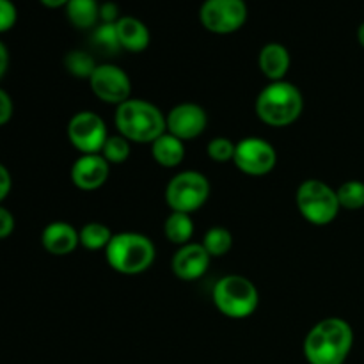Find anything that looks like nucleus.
<instances>
[{"mask_svg": "<svg viewBox=\"0 0 364 364\" xmlns=\"http://www.w3.org/2000/svg\"><path fill=\"white\" fill-rule=\"evenodd\" d=\"M208 127V114L201 105L192 102L178 103L166 114L167 134L180 141H192L205 134Z\"/></svg>", "mask_w": 364, "mask_h": 364, "instance_id": "nucleus-12", "label": "nucleus"}, {"mask_svg": "<svg viewBox=\"0 0 364 364\" xmlns=\"http://www.w3.org/2000/svg\"><path fill=\"white\" fill-rule=\"evenodd\" d=\"M68 141L80 155H98L109 139L105 121L92 110H80L68 123Z\"/></svg>", "mask_w": 364, "mask_h": 364, "instance_id": "nucleus-8", "label": "nucleus"}, {"mask_svg": "<svg viewBox=\"0 0 364 364\" xmlns=\"http://www.w3.org/2000/svg\"><path fill=\"white\" fill-rule=\"evenodd\" d=\"M14 231V217L7 208L0 205V240L9 237Z\"/></svg>", "mask_w": 364, "mask_h": 364, "instance_id": "nucleus-30", "label": "nucleus"}, {"mask_svg": "<svg viewBox=\"0 0 364 364\" xmlns=\"http://www.w3.org/2000/svg\"><path fill=\"white\" fill-rule=\"evenodd\" d=\"M7 68H9V50H7V46L0 41V80H2V77L6 75Z\"/></svg>", "mask_w": 364, "mask_h": 364, "instance_id": "nucleus-33", "label": "nucleus"}, {"mask_svg": "<svg viewBox=\"0 0 364 364\" xmlns=\"http://www.w3.org/2000/svg\"><path fill=\"white\" fill-rule=\"evenodd\" d=\"M358 41H359V45L364 48V21L359 25V28H358Z\"/></svg>", "mask_w": 364, "mask_h": 364, "instance_id": "nucleus-35", "label": "nucleus"}, {"mask_svg": "<svg viewBox=\"0 0 364 364\" xmlns=\"http://www.w3.org/2000/svg\"><path fill=\"white\" fill-rule=\"evenodd\" d=\"M295 203L301 215L313 226H327L340 213L338 194L322 180H304L295 192Z\"/></svg>", "mask_w": 364, "mask_h": 364, "instance_id": "nucleus-6", "label": "nucleus"}, {"mask_svg": "<svg viewBox=\"0 0 364 364\" xmlns=\"http://www.w3.org/2000/svg\"><path fill=\"white\" fill-rule=\"evenodd\" d=\"M354 345L350 323L338 316L320 320L304 338V358L309 364H343Z\"/></svg>", "mask_w": 364, "mask_h": 364, "instance_id": "nucleus-1", "label": "nucleus"}, {"mask_svg": "<svg viewBox=\"0 0 364 364\" xmlns=\"http://www.w3.org/2000/svg\"><path fill=\"white\" fill-rule=\"evenodd\" d=\"M92 41L105 53H117L119 50H123L119 39H117L116 23H100L92 32Z\"/></svg>", "mask_w": 364, "mask_h": 364, "instance_id": "nucleus-26", "label": "nucleus"}, {"mask_svg": "<svg viewBox=\"0 0 364 364\" xmlns=\"http://www.w3.org/2000/svg\"><path fill=\"white\" fill-rule=\"evenodd\" d=\"M114 233L103 223H87L78 230L80 245L87 251H105L107 245L112 240Z\"/></svg>", "mask_w": 364, "mask_h": 364, "instance_id": "nucleus-21", "label": "nucleus"}, {"mask_svg": "<svg viewBox=\"0 0 364 364\" xmlns=\"http://www.w3.org/2000/svg\"><path fill=\"white\" fill-rule=\"evenodd\" d=\"M117 39L123 50L128 52H144L149 46V31L139 18L135 16H121L116 21Z\"/></svg>", "mask_w": 364, "mask_h": 364, "instance_id": "nucleus-17", "label": "nucleus"}, {"mask_svg": "<svg viewBox=\"0 0 364 364\" xmlns=\"http://www.w3.org/2000/svg\"><path fill=\"white\" fill-rule=\"evenodd\" d=\"M151 156L159 166L173 169L185 160V142L166 132L151 144Z\"/></svg>", "mask_w": 364, "mask_h": 364, "instance_id": "nucleus-18", "label": "nucleus"}, {"mask_svg": "<svg viewBox=\"0 0 364 364\" xmlns=\"http://www.w3.org/2000/svg\"><path fill=\"white\" fill-rule=\"evenodd\" d=\"M235 148H237V144H235L231 139L215 137L208 142V146H206V153H208V156L213 162H233Z\"/></svg>", "mask_w": 364, "mask_h": 364, "instance_id": "nucleus-27", "label": "nucleus"}, {"mask_svg": "<svg viewBox=\"0 0 364 364\" xmlns=\"http://www.w3.org/2000/svg\"><path fill=\"white\" fill-rule=\"evenodd\" d=\"M16 7L11 0H0V32H7L16 23Z\"/></svg>", "mask_w": 364, "mask_h": 364, "instance_id": "nucleus-28", "label": "nucleus"}, {"mask_svg": "<svg viewBox=\"0 0 364 364\" xmlns=\"http://www.w3.org/2000/svg\"><path fill=\"white\" fill-rule=\"evenodd\" d=\"M11 187H13V178H11V173L7 171L6 166L0 164V203L9 196Z\"/></svg>", "mask_w": 364, "mask_h": 364, "instance_id": "nucleus-32", "label": "nucleus"}, {"mask_svg": "<svg viewBox=\"0 0 364 364\" xmlns=\"http://www.w3.org/2000/svg\"><path fill=\"white\" fill-rule=\"evenodd\" d=\"M96 60L91 53L84 52V50H71L64 57V68L70 75L77 78H91V75L96 70Z\"/></svg>", "mask_w": 364, "mask_h": 364, "instance_id": "nucleus-23", "label": "nucleus"}, {"mask_svg": "<svg viewBox=\"0 0 364 364\" xmlns=\"http://www.w3.org/2000/svg\"><path fill=\"white\" fill-rule=\"evenodd\" d=\"M68 2H70V0H41L43 6L50 7V9H57V7L68 6Z\"/></svg>", "mask_w": 364, "mask_h": 364, "instance_id": "nucleus-34", "label": "nucleus"}, {"mask_svg": "<svg viewBox=\"0 0 364 364\" xmlns=\"http://www.w3.org/2000/svg\"><path fill=\"white\" fill-rule=\"evenodd\" d=\"M201 244L212 258H220V256H226L233 247V235L226 228L213 226L206 231Z\"/></svg>", "mask_w": 364, "mask_h": 364, "instance_id": "nucleus-22", "label": "nucleus"}, {"mask_svg": "<svg viewBox=\"0 0 364 364\" xmlns=\"http://www.w3.org/2000/svg\"><path fill=\"white\" fill-rule=\"evenodd\" d=\"M70 176L78 191H98L109 180L110 164L100 153L98 155H80L71 166Z\"/></svg>", "mask_w": 364, "mask_h": 364, "instance_id": "nucleus-14", "label": "nucleus"}, {"mask_svg": "<svg viewBox=\"0 0 364 364\" xmlns=\"http://www.w3.org/2000/svg\"><path fill=\"white\" fill-rule=\"evenodd\" d=\"M212 301L220 315L233 320H244L255 315L258 309L259 291L247 277L230 274L213 284Z\"/></svg>", "mask_w": 364, "mask_h": 364, "instance_id": "nucleus-5", "label": "nucleus"}, {"mask_svg": "<svg viewBox=\"0 0 364 364\" xmlns=\"http://www.w3.org/2000/svg\"><path fill=\"white\" fill-rule=\"evenodd\" d=\"M14 105L11 96L7 95L4 89H0V127H4L6 123H9L11 117H13Z\"/></svg>", "mask_w": 364, "mask_h": 364, "instance_id": "nucleus-29", "label": "nucleus"}, {"mask_svg": "<svg viewBox=\"0 0 364 364\" xmlns=\"http://www.w3.org/2000/svg\"><path fill=\"white\" fill-rule=\"evenodd\" d=\"M66 16L77 28H92L100 20V6L96 0H70Z\"/></svg>", "mask_w": 364, "mask_h": 364, "instance_id": "nucleus-20", "label": "nucleus"}, {"mask_svg": "<svg viewBox=\"0 0 364 364\" xmlns=\"http://www.w3.org/2000/svg\"><path fill=\"white\" fill-rule=\"evenodd\" d=\"M338 201L345 210H361L364 208V181L348 180L336 188Z\"/></svg>", "mask_w": 364, "mask_h": 364, "instance_id": "nucleus-24", "label": "nucleus"}, {"mask_svg": "<svg viewBox=\"0 0 364 364\" xmlns=\"http://www.w3.org/2000/svg\"><path fill=\"white\" fill-rule=\"evenodd\" d=\"M199 20L213 34H231L244 27L247 6L244 0H205L199 9Z\"/></svg>", "mask_w": 364, "mask_h": 364, "instance_id": "nucleus-10", "label": "nucleus"}, {"mask_svg": "<svg viewBox=\"0 0 364 364\" xmlns=\"http://www.w3.org/2000/svg\"><path fill=\"white\" fill-rule=\"evenodd\" d=\"M100 155L107 160L109 164H123L127 162L130 156V141L123 137V135H109V139L103 144V149Z\"/></svg>", "mask_w": 364, "mask_h": 364, "instance_id": "nucleus-25", "label": "nucleus"}, {"mask_svg": "<svg viewBox=\"0 0 364 364\" xmlns=\"http://www.w3.org/2000/svg\"><path fill=\"white\" fill-rule=\"evenodd\" d=\"M114 123L117 134L139 144H153L167 132L166 114L155 103L141 98H130L116 107Z\"/></svg>", "mask_w": 364, "mask_h": 364, "instance_id": "nucleus-2", "label": "nucleus"}, {"mask_svg": "<svg viewBox=\"0 0 364 364\" xmlns=\"http://www.w3.org/2000/svg\"><path fill=\"white\" fill-rule=\"evenodd\" d=\"M156 249L151 238L135 231L116 233L105 249V259L110 269L123 276H139L151 269Z\"/></svg>", "mask_w": 364, "mask_h": 364, "instance_id": "nucleus-4", "label": "nucleus"}, {"mask_svg": "<svg viewBox=\"0 0 364 364\" xmlns=\"http://www.w3.org/2000/svg\"><path fill=\"white\" fill-rule=\"evenodd\" d=\"M210 262H212V256L206 252L203 244L188 242V244L178 247V251L174 252L171 269L178 279L191 283V281L201 279L208 272Z\"/></svg>", "mask_w": 364, "mask_h": 364, "instance_id": "nucleus-13", "label": "nucleus"}, {"mask_svg": "<svg viewBox=\"0 0 364 364\" xmlns=\"http://www.w3.org/2000/svg\"><path fill=\"white\" fill-rule=\"evenodd\" d=\"M256 116L269 127H290L304 110V98L297 85L288 80L270 82L262 89L255 103Z\"/></svg>", "mask_w": 364, "mask_h": 364, "instance_id": "nucleus-3", "label": "nucleus"}, {"mask_svg": "<svg viewBox=\"0 0 364 364\" xmlns=\"http://www.w3.org/2000/svg\"><path fill=\"white\" fill-rule=\"evenodd\" d=\"M41 244L46 252L53 256H68L80 245L78 230L64 220H53L46 224L41 233Z\"/></svg>", "mask_w": 364, "mask_h": 364, "instance_id": "nucleus-15", "label": "nucleus"}, {"mask_svg": "<svg viewBox=\"0 0 364 364\" xmlns=\"http://www.w3.org/2000/svg\"><path fill=\"white\" fill-rule=\"evenodd\" d=\"M212 192L208 178L198 171L174 174L166 187V203L173 212L194 213L206 205Z\"/></svg>", "mask_w": 364, "mask_h": 364, "instance_id": "nucleus-7", "label": "nucleus"}, {"mask_svg": "<svg viewBox=\"0 0 364 364\" xmlns=\"http://www.w3.org/2000/svg\"><path fill=\"white\" fill-rule=\"evenodd\" d=\"M258 64L263 77L269 78L270 82L284 80L291 64L290 52L281 43H267L259 52Z\"/></svg>", "mask_w": 364, "mask_h": 364, "instance_id": "nucleus-16", "label": "nucleus"}, {"mask_svg": "<svg viewBox=\"0 0 364 364\" xmlns=\"http://www.w3.org/2000/svg\"><path fill=\"white\" fill-rule=\"evenodd\" d=\"M233 164L247 176H267L277 164L276 148L263 137H245L237 142Z\"/></svg>", "mask_w": 364, "mask_h": 364, "instance_id": "nucleus-9", "label": "nucleus"}, {"mask_svg": "<svg viewBox=\"0 0 364 364\" xmlns=\"http://www.w3.org/2000/svg\"><path fill=\"white\" fill-rule=\"evenodd\" d=\"M91 91L100 102L119 107L132 98V80L116 64H98L89 78Z\"/></svg>", "mask_w": 364, "mask_h": 364, "instance_id": "nucleus-11", "label": "nucleus"}, {"mask_svg": "<svg viewBox=\"0 0 364 364\" xmlns=\"http://www.w3.org/2000/svg\"><path fill=\"white\" fill-rule=\"evenodd\" d=\"M119 18V9H117L116 4L107 2L100 6V20H102V23H116Z\"/></svg>", "mask_w": 364, "mask_h": 364, "instance_id": "nucleus-31", "label": "nucleus"}, {"mask_svg": "<svg viewBox=\"0 0 364 364\" xmlns=\"http://www.w3.org/2000/svg\"><path fill=\"white\" fill-rule=\"evenodd\" d=\"M164 235L174 245H185L194 237V220L191 213L171 212L164 223Z\"/></svg>", "mask_w": 364, "mask_h": 364, "instance_id": "nucleus-19", "label": "nucleus"}]
</instances>
